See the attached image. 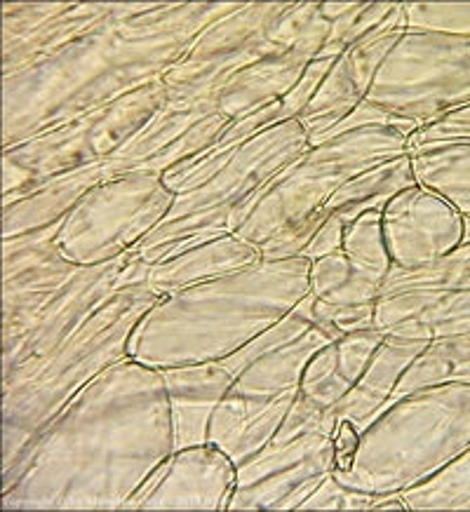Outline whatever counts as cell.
<instances>
[{
  "mask_svg": "<svg viewBox=\"0 0 470 512\" xmlns=\"http://www.w3.org/2000/svg\"><path fill=\"white\" fill-rule=\"evenodd\" d=\"M174 451L160 369L118 362L80 390L3 475L5 510H123Z\"/></svg>",
  "mask_w": 470,
  "mask_h": 512,
  "instance_id": "obj_1",
  "label": "cell"
},
{
  "mask_svg": "<svg viewBox=\"0 0 470 512\" xmlns=\"http://www.w3.org/2000/svg\"><path fill=\"white\" fill-rule=\"evenodd\" d=\"M240 5L123 3L62 52L3 78V148L163 80L207 26Z\"/></svg>",
  "mask_w": 470,
  "mask_h": 512,
  "instance_id": "obj_2",
  "label": "cell"
},
{
  "mask_svg": "<svg viewBox=\"0 0 470 512\" xmlns=\"http://www.w3.org/2000/svg\"><path fill=\"white\" fill-rule=\"evenodd\" d=\"M308 259H261L245 271L163 296L130 336L127 355L153 369L219 362L280 322L308 294Z\"/></svg>",
  "mask_w": 470,
  "mask_h": 512,
  "instance_id": "obj_3",
  "label": "cell"
},
{
  "mask_svg": "<svg viewBox=\"0 0 470 512\" xmlns=\"http://www.w3.org/2000/svg\"><path fill=\"white\" fill-rule=\"evenodd\" d=\"M468 447L470 386L435 383L384 409L360 433L351 468L332 475L369 494H402L431 480Z\"/></svg>",
  "mask_w": 470,
  "mask_h": 512,
  "instance_id": "obj_4",
  "label": "cell"
},
{
  "mask_svg": "<svg viewBox=\"0 0 470 512\" xmlns=\"http://www.w3.org/2000/svg\"><path fill=\"white\" fill-rule=\"evenodd\" d=\"M163 296L141 285L120 289L104 303L26 386L3 393V475L73 397L99 374L127 360V343Z\"/></svg>",
  "mask_w": 470,
  "mask_h": 512,
  "instance_id": "obj_5",
  "label": "cell"
},
{
  "mask_svg": "<svg viewBox=\"0 0 470 512\" xmlns=\"http://www.w3.org/2000/svg\"><path fill=\"white\" fill-rule=\"evenodd\" d=\"M308 148L311 141L299 120H282L259 132L210 179L179 193L163 224L134 254L151 266L207 240L238 233L268 186Z\"/></svg>",
  "mask_w": 470,
  "mask_h": 512,
  "instance_id": "obj_6",
  "label": "cell"
},
{
  "mask_svg": "<svg viewBox=\"0 0 470 512\" xmlns=\"http://www.w3.org/2000/svg\"><path fill=\"white\" fill-rule=\"evenodd\" d=\"M407 153L409 137L393 127H362L315 144L278 174L235 235L261 247L318 214L353 177Z\"/></svg>",
  "mask_w": 470,
  "mask_h": 512,
  "instance_id": "obj_7",
  "label": "cell"
},
{
  "mask_svg": "<svg viewBox=\"0 0 470 512\" xmlns=\"http://www.w3.org/2000/svg\"><path fill=\"white\" fill-rule=\"evenodd\" d=\"M167 101L163 80L132 92L104 109L73 118L24 144L3 148V202L45 181L104 165Z\"/></svg>",
  "mask_w": 470,
  "mask_h": 512,
  "instance_id": "obj_8",
  "label": "cell"
},
{
  "mask_svg": "<svg viewBox=\"0 0 470 512\" xmlns=\"http://www.w3.org/2000/svg\"><path fill=\"white\" fill-rule=\"evenodd\" d=\"M329 341L337 339L313 325L285 346L254 357L235 374L231 388L219 402L207 442L226 451L235 466L257 456L273 440L301 395V376L308 360Z\"/></svg>",
  "mask_w": 470,
  "mask_h": 512,
  "instance_id": "obj_9",
  "label": "cell"
},
{
  "mask_svg": "<svg viewBox=\"0 0 470 512\" xmlns=\"http://www.w3.org/2000/svg\"><path fill=\"white\" fill-rule=\"evenodd\" d=\"M369 104L416 134L470 106V40L405 31L369 87Z\"/></svg>",
  "mask_w": 470,
  "mask_h": 512,
  "instance_id": "obj_10",
  "label": "cell"
},
{
  "mask_svg": "<svg viewBox=\"0 0 470 512\" xmlns=\"http://www.w3.org/2000/svg\"><path fill=\"white\" fill-rule=\"evenodd\" d=\"M174 195L156 172H127L90 188L62 221L57 249L76 266H102L130 254L170 214Z\"/></svg>",
  "mask_w": 470,
  "mask_h": 512,
  "instance_id": "obj_11",
  "label": "cell"
},
{
  "mask_svg": "<svg viewBox=\"0 0 470 512\" xmlns=\"http://www.w3.org/2000/svg\"><path fill=\"white\" fill-rule=\"evenodd\" d=\"M292 3H243L200 33L167 71V104H212L228 80L271 55L282 40V17Z\"/></svg>",
  "mask_w": 470,
  "mask_h": 512,
  "instance_id": "obj_12",
  "label": "cell"
},
{
  "mask_svg": "<svg viewBox=\"0 0 470 512\" xmlns=\"http://www.w3.org/2000/svg\"><path fill=\"white\" fill-rule=\"evenodd\" d=\"M149 264L130 252L102 266H83L26 329L22 341L3 353V393L22 388L38 369L120 289L146 282Z\"/></svg>",
  "mask_w": 470,
  "mask_h": 512,
  "instance_id": "obj_13",
  "label": "cell"
},
{
  "mask_svg": "<svg viewBox=\"0 0 470 512\" xmlns=\"http://www.w3.org/2000/svg\"><path fill=\"white\" fill-rule=\"evenodd\" d=\"M329 31L332 22L322 15L320 3H292L282 17L280 45L261 62L228 80L224 90L212 99L214 111L228 120H238L285 99L322 50Z\"/></svg>",
  "mask_w": 470,
  "mask_h": 512,
  "instance_id": "obj_14",
  "label": "cell"
},
{
  "mask_svg": "<svg viewBox=\"0 0 470 512\" xmlns=\"http://www.w3.org/2000/svg\"><path fill=\"white\" fill-rule=\"evenodd\" d=\"M59 226L3 240V353L22 341L52 296L83 268L57 249Z\"/></svg>",
  "mask_w": 470,
  "mask_h": 512,
  "instance_id": "obj_15",
  "label": "cell"
},
{
  "mask_svg": "<svg viewBox=\"0 0 470 512\" xmlns=\"http://www.w3.org/2000/svg\"><path fill=\"white\" fill-rule=\"evenodd\" d=\"M228 125L231 120L214 111L212 104L172 106L165 101L163 109L153 113L149 123L134 132L109 163H104L106 179L127 172H156L163 177L172 167L203 153Z\"/></svg>",
  "mask_w": 470,
  "mask_h": 512,
  "instance_id": "obj_16",
  "label": "cell"
},
{
  "mask_svg": "<svg viewBox=\"0 0 470 512\" xmlns=\"http://www.w3.org/2000/svg\"><path fill=\"white\" fill-rule=\"evenodd\" d=\"M238 466L217 444L172 451L170 458L144 482L123 510H210L226 512Z\"/></svg>",
  "mask_w": 470,
  "mask_h": 512,
  "instance_id": "obj_17",
  "label": "cell"
},
{
  "mask_svg": "<svg viewBox=\"0 0 470 512\" xmlns=\"http://www.w3.org/2000/svg\"><path fill=\"white\" fill-rule=\"evenodd\" d=\"M405 31V3H398L384 22L348 47L344 55L334 62L311 104L297 118L311 144L351 116L367 99L369 87H372L381 64L393 50V45L405 36Z\"/></svg>",
  "mask_w": 470,
  "mask_h": 512,
  "instance_id": "obj_18",
  "label": "cell"
},
{
  "mask_svg": "<svg viewBox=\"0 0 470 512\" xmlns=\"http://www.w3.org/2000/svg\"><path fill=\"white\" fill-rule=\"evenodd\" d=\"M381 231L393 266L416 271L461 245L463 217L438 193L416 184L386 202Z\"/></svg>",
  "mask_w": 470,
  "mask_h": 512,
  "instance_id": "obj_19",
  "label": "cell"
},
{
  "mask_svg": "<svg viewBox=\"0 0 470 512\" xmlns=\"http://www.w3.org/2000/svg\"><path fill=\"white\" fill-rule=\"evenodd\" d=\"M160 372L170 402L174 451L205 444L212 416L231 388L233 374L221 362L167 367Z\"/></svg>",
  "mask_w": 470,
  "mask_h": 512,
  "instance_id": "obj_20",
  "label": "cell"
},
{
  "mask_svg": "<svg viewBox=\"0 0 470 512\" xmlns=\"http://www.w3.org/2000/svg\"><path fill=\"white\" fill-rule=\"evenodd\" d=\"M428 343L431 341L386 334L384 343L376 350L372 362L360 374V379L353 383L344 400L332 409L337 428L339 423H351L358 433H365L393 402L395 388H398L402 376H405L416 357L428 348Z\"/></svg>",
  "mask_w": 470,
  "mask_h": 512,
  "instance_id": "obj_21",
  "label": "cell"
},
{
  "mask_svg": "<svg viewBox=\"0 0 470 512\" xmlns=\"http://www.w3.org/2000/svg\"><path fill=\"white\" fill-rule=\"evenodd\" d=\"M374 325L384 334L423 341L470 334V292H402L381 296L376 301Z\"/></svg>",
  "mask_w": 470,
  "mask_h": 512,
  "instance_id": "obj_22",
  "label": "cell"
},
{
  "mask_svg": "<svg viewBox=\"0 0 470 512\" xmlns=\"http://www.w3.org/2000/svg\"><path fill=\"white\" fill-rule=\"evenodd\" d=\"M261 261V247L238 235H221L203 245L186 249L172 259L156 261L146 273V287L160 296L177 294L181 289L203 285L224 275L245 271Z\"/></svg>",
  "mask_w": 470,
  "mask_h": 512,
  "instance_id": "obj_23",
  "label": "cell"
},
{
  "mask_svg": "<svg viewBox=\"0 0 470 512\" xmlns=\"http://www.w3.org/2000/svg\"><path fill=\"white\" fill-rule=\"evenodd\" d=\"M102 181H106L104 165H94L45 181V184L31 188L19 198L5 200L3 240L62 224L73 207L78 205V200Z\"/></svg>",
  "mask_w": 470,
  "mask_h": 512,
  "instance_id": "obj_24",
  "label": "cell"
},
{
  "mask_svg": "<svg viewBox=\"0 0 470 512\" xmlns=\"http://www.w3.org/2000/svg\"><path fill=\"white\" fill-rule=\"evenodd\" d=\"M334 442L329 447L320 449L318 454L304 458V461L294 463L275 473L261 477V480L245 484V487H235L231 501H228V512H287L299 510V505L320 487V482L334 470Z\"/></svg>",
  "mask_w": 470,
  "mask_h": 512,
  "instance_id": "obj_25",
  "label": "cell"
},
{
  "mask_svg": "<svg viewBox=\"0 0 470 512\" xmlns=\"http://www.w3.org/2000/svg\"><path fill=\"white\" fill-rule=\"evenodd\" d=\"M123 3H73L69 10L33 29L26 36L3 45V78L22 73L45 59H50L64 47L76 43L80 36L116 15Z\"/></svg>",
  "mask_w": 470,
  "mask_h": 512,
  "instance_id": "obj_26",
  "label": "cell"
},
{
  "mask_svg": "<svg viewBox=\"0 0 470 512\" xmlns=\"http://www.w3.org/2000/svg\"><path fill=\"white\" fill-rule=\"evenodd\" d=\"M416 184L438 193L470 219V139L440 141L409 151Z\"/></svg>",
  "mask_w": 470,
  "mask_h": 512,
  "instance_id": "obj_27",
  "label": "cell"
},
{
  "mask_svg": "<svg viewBox=\"0 0 470 512\" xmlns=\"http://www.w3.org/2000/svg\"><path fill=\"white\" fill-rule=\"evenodd\" d=\"M435 383H466L470 386V334L442 336V339L428 343V348L416 357L402 376L395 388L393 402L412 390L435 386Z\"/></svg>",
  "mask_w": 470,
  "mask_h": 512,
  "instance_id": "obj_28",
  "label": "cell"
},
{
  "mask_svg": "<svg viewBox=\"0 0 470 512\" xmlns=\"http://www.w3.org/2000/svg\"><path fill=\"white\" fill-rule=\"evenodd\" d=\"M308 294L315 299L337 303V306H372L379 301V282L360 275L344 252L322 256L311 261Z\"/></svg>",
  "mask_w": 470,
  "mask_h": 512,
  "instance_id": "obj_29",
  "label": "cell"
},
{
  "mask_svg": "<svg viewBox=\"0 0 470 512\" xmlns=\"http://www.w3.org/2000/svg\"><path fill=\"white\" fill-rule=\"evenodd\" d=\"M402 292H470V242H461L459 247L442 256L435 264L416 268V271H400V268L393 266L384 287H381V296Z\"/></svg>",
  "mask_w": 470,
  "mask_h": 512,
  "instance_id": "obj_30",
  "label": "cell"
},
{
  "mask_svg": "<svg viewBox=\"0 0 470 512\" xmlns=\"http://www.w3.org/2000/svg\"><path fill=\"white\" fill-rule=\"evenodd\" d=\"M409 512L470 510V447L419 487L402 491Z\"/></svg>",
  "mask_w": 470,
  "mask_h": 512,
  "instance_id": "obj_31",
  "label": "cell"
},
{
  "mask_svg": "<svg viewBox=\"0 0 470 512\" xmlns=\"http://www.w3.org/2000/svg\"><path fill=\"white\" fill-rule=\"evenodd\" d=\"M341 252L348 256L355 271L384 287L393 261L388 256L384 231H381V212H365L351 221L346 226Z\"/></svg>",
  "mask_w": 470,
  "mask_h": 512,
  "instance_id": "obj_32",
  "label": "cell"
},
{
  "mask_svg": "<svg viewBox=\"0 0 470 512\" xmlns=\"http://www.w3.org/2000/svg\"><path fill=\"white\" fill-rule=\"evenodd\" d=\"M398 3H351L344 15L332 19V31L318 55L339 59L348 47L358 43L391 15Z\"/></svg>",
  "mask_w": 470,
  "mask_h": 512,
  "instance_id": "obj_33",
  "label": "cell"
},
{
  "mask_svg": "<svg viewBox=\"0 0 470 512\" xmlns=\"http://www.w3.org/2000/svg\"><path fill=\"white\" fill-rule=\"evenodd\" d=\"M407 31L470 40V3H405Z\"/></svg>",
  "mask_w": 470,
  "mask_h": 512,
  "instance_id": "obj_34",
  "label": "cell"
},
{
  "mask_svg": "<svg viewBox=\"0 0 470 512\" xmlns=\"http://www.w3.org/2000/svg\"><path fill=\"white\" fill-rule=\"evenodd\" d=\"M308 308H311V318L315 325L325 329L332 339H341V336L360 332V329L376 327V303H372V306H337V303L320 301L308 294Z\"/></svg>",
  "mask_w": 470,
  "mask_h": 512,
  "instance_id": "obj_35",
  "label": "cell"
},
{
  "mask_svg": "<svg viewBox=\"0 0 470 512\" xmlns=\"http://www.w3.org/2000/svg\"><path fill=\"white\" fill-rule=\"evenodd\" d=\"M384 494H369V491H360L348 487V484L339 482L334 475H327L320 482V487L299 505L297 512L306 510H351V512H372L374 503Z\"/></svg>",
  "mask_w": 470,
  "mask_h": 512,
  "instance_id": "obj_36",
  "label": "cell"
},
{
  "mask_svg": "<svg viewBox=\"0 0 470 512\" xmlns=\"http://www.w3.org/2000/svg\"><path fill=\"white\" fill-rule=\"evenodd\" d=\"M456 139H470V106L452 113V116L442 118L440 123L428 125L416 134H412V137H409V151L431 146V144H440V141H456Z\"/></svg>",
  "mask_w": 470,
  "mask_h": 512,
  "instance_id": "obj_37",
  "label": "cell"
},
{
  "mask_svg": "<svg viewBox=\"0 0 470 512\" xmlns=\"http://www.w3.org/2000/svg\"><path fill=\"white\" fill-rule=\"evenodd\" d=\"M344 233L346 224L339 217H327L325 224L318 228V233L313 235V240L308 242L304 252H301V259L315 261L322 259V256L337 254L344 247Z\"/></svg>",
  "mask_w": 470,
  "mask_h": 512,
  "instance_id": "obj_38",
  "label": "cell"
}]
</instances>
